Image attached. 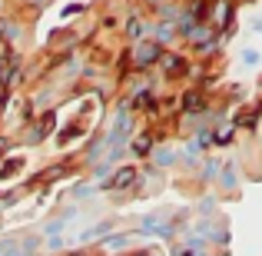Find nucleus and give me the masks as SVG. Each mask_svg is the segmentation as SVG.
I'll return each instance as SVG.
<instances>
[{"instance_id":"nucleus-1","label":"nucleus","mask_w":262,"mask_h":256,"mask_svg":"<svg viewBox=\"0 0 262 256\" xmlns=\"http://www.w3.org/2000/svg\"><path fill=\"white\" fill-rule=\"evenodd\" d=\"M136 183V167H120L110 176V183H106V190H113V193H120V190H126V186H133Z\"/></svg>"},{"instance_id":"nucleus-3","label":"nucleus","mask_w":262,"mask_h":256,"mask_svg":"<svg viewBox=\"0 0 262 256\" xmlns=\"http://www.w3.org/2000/svg\"><path fill=\"white\" fill-rule=\"evenodd\" d=\"M163 64H166V73H169V77H179V73H186V64H183V57H176V53L163 57Z\"/></svg>"},{"instance_id":"nucleus-5","label":"nucleus","mask_w":262,"mask_h":256,"mask_svg":"<svg viewBox=\"0 0 262 256\" xmlns=\"http://www.w3.org/2000/svg\"><path fill=\"white\" fill-rule=\"evenodd\" d=\"M212 17H216L219 24H226V20L232 17V7H229V4H226V0H223V4H216V10H212Z\"/></svg>"},{"instance_id":"nucleus-9","label":"nucleus","mask_w":262,"mask_h":256,"mask_svg":"<svg viewBox=\"0 0 262 256\" xmlns=\"http://www.w3.org/2000/svg\"><path fill=\"white\" fill-rule=\"evenodd\" d=\"M140 256H146V253H140Z\"/></svg>"},{"instance_id":"nucleus-6","label":"nucleus","mask_w":262,"mask_h":256,"mask_svg":"<svg viewBox=\"0 0 262 256\" xmlns=\"http://www.w3.org/2000/svg\"><path fill=\"white\" fill-rule=\"evenodd\" d=\"M126 33H129V37H133V40H140V33H143V24H140V20H129Z\"/></svg>"},{"instance_id":"nucleus-2","label":"nucleus","mask_w":262,"mask_h":256,"mask_svg":"<svg viewBox=\"0 0 262 256\" xmlns=\"http://www.w3.org/2000/svg\"><path fill=\"white\" fill-rule=\"evenodd\" d=\"M160 57H163V47L160 44H143V47H136V67H149V64H156Z\"/></svg>"},{"instance_id":"nucleus-7","label":"nucleus","mask_w":262,"mask_h":256,"mask_svg":"<svg viewBox=\"0 0 262 256\" xmlns=\"http://www.w3.org/2000/svg\"><path fill=\"white\" fill-rule=\"evenodd\" d=\"M133 150H136V153H146V150H149V136H140V140L133 143Z\"/></svg>"},{"instance_id":"nucleus-8","label":"nucleus","mask_w":262,"mask_h":256,"mask_svg":"<svg viewBox=\"0 0 262 256\" xmlns=\"http://www.w3.org/2000/svg\"><path fill=\"white\" fill-rule=\"evenodd\" d=\"M243 57H246V64H256V60H259V53H256V50H246Z\"/></svg>"},{"instance_id":"nucleus-4","label":"nucleus","mask_w":262,"mask_h":256,"mask_svg":"<svg viewBox=\"0 0 262 256\" xmlns=\"http://www.w3.org/2000/svg\"><path fill=\"white\" fill-rule=\"evenodd\" d=\"M183 107H186V113H199L203 110V93H186Z\"/></svg>"}]
</instances>
